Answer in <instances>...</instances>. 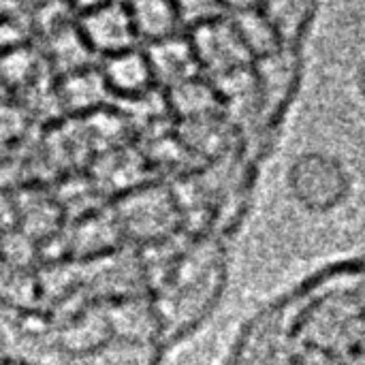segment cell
I'll return each instance as SVG.
<instances>
[{"label": "cell", "instance_id": "cell-1", "mask_svg": "<svg viewBox=\"0 0 365 365\" xmlns=\"http://www.w3.org/2000/svg\"><path fill=\"white\" fill-rule=\"evenodd\" d=\"M287 186L299 207L327 214L349 199L351 175L340 158L325 152H304L289 165Z\"/></svg>", "mask_w": 365, "mask_h": 365}, {"label": "cell", "instance_id": "cell-2", "mask_svg": "<svg viewBox=\"0 0 365 365\" xmlns=\"http://www.w3.org/2000/svg\"><path fill=\"white\" fill-rule=\"evenodd\" d=\"M77 26L98 58L130 49L139 43L126 0H113L105 6L77 15Z\"/></svg>", "mask_w": 365, "mask_h": 365}, {"label": "cell", "instance_id": "cell-3", "mask_svg": "<svg viewBox=\"0 0 365 365\" xmlns=\"http://www.w3.org/2000/svg\"><path fill=\"white\" fill-rule=\"evenodd\" d=\"M103 79L111 94L124 96V98H137L145 96L154 90L158 81L152 60L148 56V49L141 51L135 47L105 56L98 64Z\"/></svg>", "mask_w": 365, "mask_h": 365}, {"label": "cell", "instance_id": "cell-4", "mask_svg": "<svg viewBox=\"0 0 365 365\" xmlns=\"http://www.w3.org/2000/svg\"><path fill=\"white\" fill-rule=\"evenodd\" d=\"M58 101L64 109L71 111H86L96 109L109 92L103 73L98 66H86L79 71H71L60 75L58 83Z\"/></svg>", "mask_w": 365, "mask_h": 365}, {"label": "cell", "instance_id": "cell-5", "mask_svg": "<svg viewBox=\"0 0 365 365\" xmlns=\"http://www.w3.org/2000/svg\"><path fill=\"white\" fill-rule=\"evenodd\" d=\"M28 32H32V30L30 28L26 30L13 17H0V53L11 49V47H17V45L26 43Z\"/></svg>", "mask_w": 365, "mask_h": 365}, {"label": "cell", "instance_id": "cell-6", "mask_svg": "<svg viewBox=\"0 0 365 365\" xmlns=\"http://www.w3.org/2000/svg\"><path fill=\"white\" fill-rule=\"evenodd\" d=\"M68 2H71L73 11H75L77 15H81V13L94 11V9H98V6H105V4H109V2H113V0H68Z\"/></svg>", "mask_w": 365, "mask_h": 365}, {"label": "cell", "instance_id": "cell-7", "mask_svg": "<svg viewBox=\"0 0 365 365\" xmlns=\"http://www.w3.org/2000/svg\"><path fill=\"white\" fill-rule=\"evenodd\" d=\"M357 90H359V94L365 98V62L359 66V71H357Z\"/></svg>", "mask_w": 365, "mask_h": 365}, {"label": "cell", "instance_id": "cell-8", "mask_svg": "<svg viewBox=\"0 0 365 365\" xmlns=\"http://www.w3.org/2000/svg\"><path fill=\"white\" fill-rule=\"evenodd\" d=\"M30 2H36V0H30Z\"/></svg>", "mask_w": 365, "mask_h": 365}]
</instances>
